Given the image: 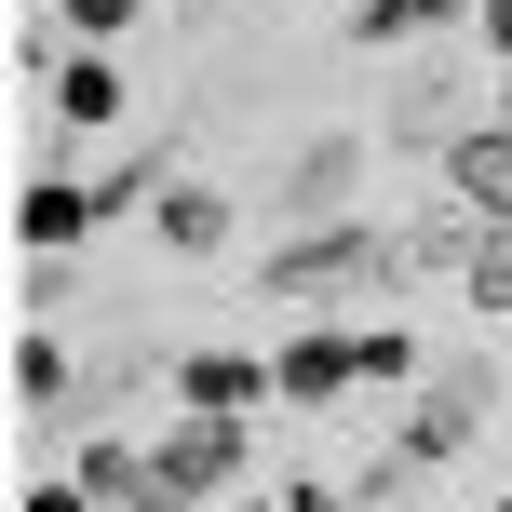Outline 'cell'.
<instances>
[{"mask_svg": "<svg viewBox=\"0 0 512 512\" xmlns=\"http://www.w3.org/2000/svg\"><path fill=\"white\" fill-rule=\"evenodd\" d=\"M378 283H405V230H378V216H337V230H283L270 256H256V297H378Z\"/></svg>", "mask_w": 512, "mask_h": 512, "instance_id": "6da1fadb", "label": "cell"}, {"mask_svg": "<svg viewBox=\"0 0 512 512\" xmlns=\"http://www.w3.org/2000/svg\"><path fill=\"white\" fill-rule=\"evenodd\" d=\"M243 459H256V432L243 418H162L149 432V499L135 512H216V499H243Z\"/></svg>", "mask_w": 512, "mask_h": 512, "instance_id": "7a4b0ae2", "label": "cell"}, {"mask_svg": "<svg viewBox=\"0 0 512 512\" xmlns=\"http://www.w3.org/2000/svg\"><path fill=\"white\" fill-rule=\"evenodd\" d=\"M486 405H499V364H486V351H445L432 378H418V405H405V432H391V459H418V472L472 459V432H486Z\"/></svg>", "mask_w": 512, "mask_h": 512, "instance_id": "3957f363", "label": "cell"}, {"mask_svg": "<svg viewBox=\"0 0 512 512\" xmlns=\"http://www.w3.org/2000/svg\"><path fill=\"white\" fill-rule=\"evenodd\" d=\"M364 162H378V135H364V122H324V135L270 176V216H283V230H337V216H364V203H351Z\"/></svg>", "mask_w": 512, "mask_h": 512, "instance_id": "277c9868", "label": "cell"}, {"mask_svg": "<svg viewBox=\"0 0 512 512\" xmlns=\"http://www.w3.org/2000/svg\"><path fill=\"white\" fill-rule=\"evenodd\" d=\"M432 189L472 216V230H512V108H472L459 135L432 149Z\"/></svg>", "mask_w": 512, "mask_h": 512, "instance_id": "5b68a950", "label": "cell"}, {"mask_svg": "<svg viewBox=\"0 0 512 512\" xmlns=\"http://www.w3.org/2000/svg\"><path fill=\"white\" fill-rule=\"evenodd\" d=\"M162 391H176L189 418H256V405H283L270 351H176V364H162Z\"/></svg>", "mask_w": 512, "mask_h": 512, "instance_id": "8992f818", "label": "cell"}, {"mask_svg": "<svg viewBox=\"0 0 512 512\" xmlns=\"http://www.w3.org/2000/svg\"><path fill=\"white\" fill-rule=\"evenodd\" d=\"M270 378H283V405H351V391H364V337L351 324H297L270 351Z\"/></svg>", "mask_w": 512, "mask_h": 512, "instance_id": "52a82bcc", "label": "cell"}, {"mask_svg": "<svg viewBox=\"0 0 512 512\" xmlns=\"http://www.w3.org/2000/svg\"><path fill=\"white\" fill-rule=\"evenodd\" d=\"M81 230H108L95 176H27L14 189V256H81Z\"/></svg>", "mask_w": 512, "mask_h": 512, "instance_id": "ba28073f", "label": "cell"}, {"mask_svg": "<svg viewBox=\"0 0 512 512\" xmlns=\"http://www.w3.org/2000/svg\"><path fill=\"white\" fill-rule=\"evenodd\" d=\"M149 230L176 243V256H230V243H243V203H230L216 176H176V189L149 203Z\"/></svg>", "mask_w": 512, "mask_h": 512, "instance_id": "9c48e42d", "label": "cell"}, {"mask_svg": "<svg viewBox=\"0 0 512 512\" xmlns=\"http://www.w3.org/2000/svg\"><path fill=\"white\" fill-rule=\"evenodd\" d=\"M391 149H445V135H459V54H432V68L405 81V95H391Z\"/></svg>", "mask_w": 512, "mask_h": 512, "instance_id": "30bf717a", "label": "cell"}, {"mask_svg": "<svg viewBox=\"0 0 512 512\" xmlns=\"http://www.w3.org/2000/svg\"><path fill=\"white\" fill-rule=\"evenodd\" d=\"M122 95H135V81H122V54H68V68H54V122H68V135L122 122Z\"/></svg>", "mask_w": 512, "mask_h": 512, "instance_id": "8fae6325", "label": "cell"}, {"mask_svg": "<svg viewBox=\"0 0 512 512\" xmlns=\"http://www.w3.org/2000/svg\"><path fill=\"white\" fill-rule=\"evenodd\" d=\"M14 405H41V418H68V405H81V364H68V337H54V324H27V337H14Z\"/></svg>", "mask_w": 512, "mask_h": 512, "instance_id": "7c38bea8", "label": "cell"}, {"mask_svg": "<svg viewBox=\"0 0 512 512\" xmlns=\"http://www.w3.org/2000/svg\"><path fill=\"white\" fill-rule=\"evenodd\" d=\"M472 256H486V230L432 189V216H405V283H418V270H472Z\"/></svg>", "mask_w": 512, "mask_h": 512, "instance_id": "4fadbf2b", "label": "cell"}, {"mask_svg": "<svg viewBox=\"0 0 512 512\" xmlns=\"http://www.w3.org/2000/svg\"><path fill=\"white\" fill-rule=\"evenodd\" d=\"M81 499H95V512H135V499H149V445H122V432H108V445H81Z\"/></svg>", "mask_w": 512, "mask_h": 512, "instance_id": "5bb4252c", "label": "cell"}, {"mask_svg": "<svg viewBox=\"0 0 512 512\" xmlns=\"http://www.w3.org/2000/svg\"><path fill=\"white\" fill-rule=\"evenodd\" d=\"M54 27H68L81 54H122L135 27H149V0H54Z\"/></svg>", "mask_w": 512, "mask_h": 512, "instance_id": "9a60e30c", "label": "cell"}, {"mask_svg": "<svg viewBox=\"0 0 512 512\" xmlns=\"http://www.w3.org/2000/svg\"><path fill=\"white\" fill-rule=\"evenodd\" d=\"M351 337H364V391H418L432 378V351H418L405 324H351Z\"/></svg>", "mask_w": 512, "mask_h": 512, "instance_id": "2e32d148", "label": "cell"}, {"mask_svg": "<svg viewBox=\"0 0 512 512\" xmlns=\"http://www.w3.org/2000/svg\"><path fill=\"white\" fill-rule=\"evenodd\" d=\"M418 27H432L418 0H351V54H391V41H418Z\"/></svg>", "mask_w": 512, "mask_h": 512, "instance_id": "e0dca14e", "label": "cell"}, {"mask_svg": "<svg viewBox=\"0 0 512 512\" xmlns=\"http://www.w3.org/2000/svg\"><path fill=\"white\" fill-rule=\"evenodd\" d=\"M405 486H418V459H364V472H351V512H391Z\"/></svg>", "mask_w": 512, "mask_h": 512, "instance_id": "ac0fdd59", "label": "cell"}, {"mask_svg": "<svg viewBox=\"0 0 512 512\" xmlns=\"http://www.w3.org/2000/svg\"><path fill=\"white\" fill-rule=\"evenodd\" d=\"M81 297V256H27V310H68Z\"/></svg>", "mask_w": 512, "mask_h": 512, "instance_id": "d6986e66", "label": "cell"}, {"mask_svg": "<svg viewBox=\"0 0 512 512\" xmlns=\"http://www.w3.org/2000/svg\"><path fill=\"white\" fill-rule=\"evenodd\" d=\"M472 54H486V81H512V0H486V14H472Z\"/></svg>", "mask_w": 512, "mask_h": 512, "instance_id": "ffe728a7", "label": "cell"}, {"mask_svg": "<svg viewBox=\"0 0 512 512\" xmlns=\"http://www.w3.org/2000/svg\"><path fill=\"white\" fill-rule=\"evenodd\" d=\"M14 512H95V499H81V472H41V486H27Z\"/></svg>", "mask_w": 512, "mask_h": 512, "instance_id": "44dd1931", "label": "cell"}, {"mask_svg": "<svg viewBox=\"0 0 512 512\" xmlns=\"http://www.w3.org/2000/svg\"><path fill=\"white\" fill-rule=\"evenodd\" d=\"M283 512H351V486H310V472H297V486H270Z\"/></svg>", "mask_w": 512, "mask_h": 512, "instance_id": "7402d4cb", "label": "cell"}, {"mask_svg": "<svg viewBox=\"0 0 512 512\" xmlns=\"http://www.w3.org/2000/svg\"><path fill=\"white\" fill-rule=\"evenodd\" d=\"M418 14H432V27H459V41H472V14H486V0H418Z\"/></svg>", "mask_w": 512, "mask_h": 512, "instance_id": "603a6c76", "label": "cell"}, {"mask_svg": "<svg viewBox=\"0 0 512 512\" xmlns=\"http://www.w3.org/2000/svg\"><path fill=\"white\" fill-rule=\"evenodd\" d=\"M216 512H283V499H216Z\"/></svg>", "mask_w": 512, "mask_h": 512, "instance_id": "cb8c5ba5", "label": "cell"}, {"mask_svg": "<svg viewBox=\"0 0 512 512\" xmlns=\"http://www.w3.org/2000/svg\"><path fill=\"white\" fill-rule=\"evenodd\" d=\"M189 14H230V0H189Z\"/></svg>", "mask_w": 512, "mask_h": 512, "instance_id": "d4e9b609", "label": "cell"}, {"mask_svg": "<svg viewBox=\"0 0 512 512\" xmlns=\"http://www.w3.org/2000/svg\"><path fill=\"white\" fill-rule=\"evenodd\" d=\"M486 512H512V499H486Z\"/></svg>", "mask_w": 512, "mask_h": 512, "instance_id": "484cf974", "label": "cell"}]
</instances>
